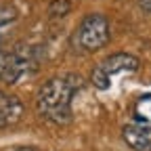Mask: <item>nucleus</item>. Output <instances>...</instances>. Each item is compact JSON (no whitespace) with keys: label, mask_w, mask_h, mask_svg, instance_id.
Segmentation results:
<instances>
[{"label":"nucleus","mask_w":151,"mask_h":151,"mask_svg":"<svg viewBox=\"0 0 151 151\" xmlns=\"http://www.w3.org/2000/svg\"><path fill=\"white\" fill-rule=\"evenodd\" d=\"M80 84L82 80L76 73L57 76V78L46 80L36 97L38 111L52 124H67L71 120V99L76 90L80 88Z\"/></svg>","instance_id":"1"},{"label":"nucleus","mask_w":151,"mask_h":151,"mask_svg":"<svg viewBox=\"0 0 151 151\" xmlns=\"http://www.w3.org/2000/svg\"><path fill=\"white\" fill-rule=\"evenodd\" d=\"M36 69H38V61L29 50L0 52V80L6 84H17Z\"/></svg>","instance_id":"2"},{"label":"nucleus","mask_w":151,"mask_h":151,"mask_svg":"<svg viewBox=\"0 0 151 151\" xmlns=\"http://www.w3.org/2000/svg\"><path fill=\"white\" fill-rule=\"evenodd\" d=\"M76 42L82 50H99L109 42V21L103 15H88L78 27Z\"/></svg>","instance_id":"3"},{"label":"nucleus","mask_w":151,"mask_h":151,"mask_svg":"<svg viewBox=\"0 0 151 151\" xmlns=\"http://www.w3.org/2000/svg\"><path fill=\"white\" fill-rule=\"evenodd\" d=\"M122 137L130 149L151 151V124H145V122L126 124L122 130Z\"/></svg>","instance_id":"4"},{"label":"nucleus","mask_w":151,"mask_h":151,"mask_svg":"<svg viewBox=\"0 0 151 151\" xmlns=\"http://www.w3.org/2000/svg\"><path fill=\"white\" fill-rule=\"evenodd\" d=\"M99 69L105 71L109 78L116 76V73H122V71H137L139 69V59L134 55H128V52H116V55H109L99 65Z\"/></svg>","instance_id":"5"},{"label":"nucleus","mask_w":151,"mask_h":151,"mask_svg":"<svg viewBox=\"0 0 151 151\" xmlns=\"http://www.w3.org/2000/svg\"><path fill=\"white\" fill-rule=\"evenodd\" d=\"M21 116H23V103L13 94L0 90V128L17 124Z\"/></svg>","instance_id":"6"},{"label":"nucleus","mask_w":151,"mask_h":151,"mask_svg":"<svg viewBox=\"0 0 151 151\" xmlns=\"http://www.w3.org/2000/svg\"><path fill=\"white\" fill-rule=\"evenodd\" d=\"M134 120L151 124V94H143L134 103Z\"/></svg>","instance_id":"7"},{"label":"nucleus","mask_w":151,"mask_h":151,"mask_svg":"<svg viewBox=\"0 0 151 151\" xmlns=\"http://www.w3.org/2000/svg\"><path fill=\"white\" fill-rule=\"evenodd\" d=\"M90 80H92V84H94V86H97V88H101V90L109 88V76H107L105 71H101L99 67H94V69H92V73H90Z\"/></svg>","instance_id":"8"},{"label":"nucleus","mask_w":151,"mask_h":151,"mask_svg":"<svg viewBox=\"0 0 151 151\" xmlns=\"http://www.w3.org/2000/svg\"><path fill=\"white\" fill-rule=\"evenodd\" d=\"M69 0H52L50 2V15L52 17H63L69 13Z\"/></svg>","instance_id":"9"},{"label":"nucleus","mask_w":151,"mask_h":151,"mask_svg":"<svg viewBox=\"0 0 151 151\" xmlns=\"http://www.w3.org/2000/svg\"><path fill=\"white\" fill-rule=\"evenodd\" d=\"M15 19H17V11L13 6H0V27L13 23Z\"/></svg>","instance_id":"10"},{"label":"nucleus","mask_w":151,"mask_h":151,"mask_svg":"<svg viewBox=\"0 0 151 151\" xmlns=\"http://www.w3.org/2000/svg\"><path fill=\"white\" fill-rule=\"evenodd\" d=\"M139 4L145 13H151V0H139Z\"/></svg>","instance_id":"11"},{"label":"nucleus","mask_w":151,"mask_h":151,"mask_svg":"<svg viewBox=\"0 0 151 151\" xmlns=\"http://www.w3.org/2000/svg\"><path fill=\"white\" fill-rule=\"evenodd\" d=\"M13 151H38V149H34V147H17Z\"/></svg>","instance_id":"12"}]
</instances>
